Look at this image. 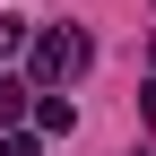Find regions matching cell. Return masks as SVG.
Here are the masks:
<instances>
[{
  "label": "cell",
  "instance_id": "cell-4",
  "mask_svg": "<svg viewBox=\"0 0 156 156\" xmlns=\"http://www.w3.org/2000/svg\"><path fill=\"white\" fill-rule=\"evenodd\" d=\"M17 113H26V87H17V78H0V122H17Z\"/></svg>",
  "mask_w": 156,
  "mask_h": 156
},
{
  "label": "cell",
  "instance_id": "cell-3",
  "mask_svg": "<svg viewBox=\"0 0 156 156\" xmlns=\"http://www.w3.org/2000/svg\"><path fill=\"white\" fill-rule=\"evenodd\" d=\"M9 52H26V17H9V9H0V61H9Z\"/></svg>",
  "mask_w": 156,
  "mask_h": 156
},
{
  "label": "cell",
  "instance_id": "cell-1",
  "mask_svg": "<svg viewBox=\"0 0 156 156\" xmlns=\"http://www.w3.org/2000/svg\"><path fill=\"white\" fill-rule=\"evenodd\" d=\"M87 69V35H35V78H44V87H61V78H78Z\"/></svg>",
  "mask_w": 156,
  "mask_h": 156
},
{
  "label": "cell",
  "instance_id": "cell-2",
  "mask_svg": "<svg viewBox=\"0 0 156 156\" xmlns=\"http://www.w3.org/2000/svg\"><path fill=\"white\" fill-rule=\"evenodd\" d=\"M35 122H44V139H61V130H69V122H78V113H69V104H61V95H44V104H35Z\"/></svg>",
  "mask_w": 156,
  "mask_h": 156
},
{
  "label": "cell",
  "instance_id": "cell-5",
  "mask_svg": "<svg viewBox=\"0 0 156 156\" xmlns=\"http://www.w3.org/2000/svg\"><path fill=\"white\" fill-rule=\"evenodd\" d=\"M0 156H44V139H26V130H9V139H0Z\"/></svg>",
  "mask_w": 156,
  "mask_h": 156
}]
</instances>
